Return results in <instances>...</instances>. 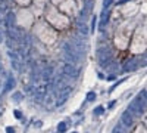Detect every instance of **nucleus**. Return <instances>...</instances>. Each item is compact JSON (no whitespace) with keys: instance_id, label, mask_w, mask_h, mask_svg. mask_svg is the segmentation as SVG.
<instances>
[{"instance_id":"14","label":"nucleus","mask_w":147,"mask_h":133,"mask_svg":"<svg viewBox=\"0 0 147 133\" xmlns=\"http://www.w3.org/2000/svg\"><path fill=\"white\" fill-rule=\"evenodd\" d=\"M72 133H78V132H72Z\"/></svg>"},{"instance_id":"5","label":"nucleus","mask_w":147,"mask_h":133,"mask_svg":"<svg viewBox=\"0 0 147 133\" xmlns=\"http://www.w3.org/2000/svg\"><path fill=\"white\" fill-rule=\"evenodd\" d=\"M22 98H24V95H22L21 92H15L13 95H12V99H13V102H16V103H18V102H21V99H22Z\"/></svg>"},{"instance_id":"8","label":"nucleus","mask_w":147,"mask_h":133,"mask_svg":"<svg viewBox=\"0 0 147 133\" xmlns=\"http://www.w3.org/2000/svg\"><path fill=\"white\" fill-rule=\"evenodd\" d=\"M96 99V93L94 92H88L87 93V101L88 102H91V101H94Z\"/></svg>"},{"instance_id":"2","label":"nucleus","mask_w":147,"mask_h":133,"mask_svg":"<svg viewBox=\"0 0 147 133\" xmlns=\"http://www.w3.org/2000/svg\"><path fill=\"white\" fill-rule=\"evenodd\" d=\"M62 73L65 77H77V70L74 68V64H63Z\"/></svg>"},{"instance_id":"1","label":"nucleus","mask_w":147,"mask_h":133,"mask_svg":"<svg viewBox=\"0 0 147 133\" xmlns=\"http://www.w3.org/2000/svg\"><path fill=\"white\" fill-rule=\"evenodd\" d=\"M128 111L132 112V114H135V115H141L144 111H146V90H143L135 99L129 103Z\"/></svg>"},{"instance_id":"12","label":"nucleus","mask_w":147,"mask_h":133,"mask_svg":"<svg viewBox=\"0 0 147 133\" xmlns=\"http://www.w3.org/2000/svg\"><path fill=\"white\" fill-rule=\"evenodd\" d=\"M6 133H15L13 127H6Z\"/></svg>"},{"instance_id":"4","label":"nucleus","mask_w":147,"mask_h":133,"mask_svg":"<svg viewBox=\"0 0 147 133\" xmlns=\"http://www.w3.org/2000/svg\"><path fill=\"white\" fill-rule=\"evenodd\" d=\"M12 87H15V78H13V75H7V80H6L3 92H9Z\"/></svg>"},{"instance_id":"7","label":"nucleus","mask_w":147,"mask_h":133,"mask_svg":"<svg viewBox=\"0 0 147 133\" xmlns=\"http://www.w3.org/2000/svg\"><path fill=\"white\" fill-rule=\"evenodd\" d=\"M103 112H104V108H103V107H97L94 111H93V114H94V115H102Z\"/></svg>"},{"instance_id":"9","label":"nucleus","mask_w":147,"mask_h":133,"mask_svg":"<svg viewBox=\"0 0 147 133\" xmlns=\"http://www.w3.org/2000/svg\"><path fill=\"white\" fill-rule=\"evenodd\" d=\"M112 133H125V132L121 129V126H115L113 130H112Z\"/></svg>"},{"instance_id":"11","label":"nucleus","mask_w":147,"mask_h":133,"mask_svg":"<svg viewBox=\"0 0 147 133\" xmlns=\"http://www.w3.org/2000/svg\"><path fill=\"white\" fill-rule=\"evenodd\" d=\"M15 117H16V118H22V114H21V111H18V110L15 111Z\"/></svg>"},{"instance_id":"3","label":"nucleus","mask_w":147,"mask_h":133,"mask_svg":"<svg viewBox=\"0 0 147 133\" xmlns=\"http://www.w3.org/2000/svg\"><path fill=\"white\" fill-rule=\"evenodd\" d=\"M121 121L124 123V126H127V127H131L132 126V114L129 112V111H124L121 115Z\"/></svg>"},{"instance_id":"6","label":"nucleus","mask_w":147,"mask_h":133,"mask_svg":"<svg viewBox=\"0 0 147 133\" xmlns=\"http://www.w3.org/2000/svg\"><path fill=\"white\" fill-rule=\"evenodd\" d=\"M68 130V124L66 123H59L57 124V132L59 133H65Z\"/></svg>"},{"instance_id":"13","label":"nucleus","mask_w":147,"mask_h":133,"mask_svg":"<svg viewBox=\"0 0 147 133\" xmlns=\"http://www.w3.org/2000/svg\"><path fill=\"white\" fill-rule=\"evenodd\" d=\"M2 41H3V33L0 31V43H2Z\"/></svg>"},{"instance_id":"10","label":"nucleus","mask_w":147,"mask_h":133,"mask_svg":"<svg viewBox=\"0 0 147 133\" xmlns=\"http://www.w3.org/2000/svg\"><path fill=\"white\" fill-rule=\"evenodd\" d=\"M96 22H97V16L94 15V18H93V22H91V33H94V28H96Z\"/></svg>"}]
</instances>
